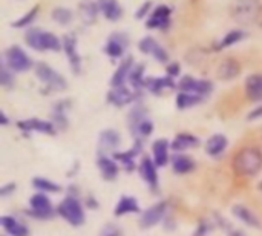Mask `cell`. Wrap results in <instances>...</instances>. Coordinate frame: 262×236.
I'll use <instances>...</instances> for the list:
<instances>
[{
  "label": "cell",
  "instance_id": "8992f818",
  "mask_svg": "<svg viewBox=\"0 0 262 236\" xmlns=\"http://www.w3.org/2000/svg\"><path fill=\"white\" fill-rule=\"evenodd\" d=\"M5 65L14 72H25L32 68V60L20 46H11L5 52Z\"/></svg>",
  "mask_w": 262,
  "mask_h": 236
},
{
  "label": "cell",
  "instance_id": "484cf974",
  "mask_svg": "<svg viewBox=\"0 0 262 236\" xmlns=\"http://www.w3.org/2000/svg\"><path fill=\"white\" fill-rule=\"evenodd\" d=\"M97 166H98V169H100V172H101L104 180L112 181V180L117 178V175H118V164H117L115 160L109 158L107 155H103V157H98Z\"/></svg>",
  "mask_w": 262,
  "mask_h": 236
},
{
  "label": "cell",
  "instance_id": "277c9868",
  "mask_svg": "<svg viewBox=\"0 0 262 236\" xmlns=\"http://www.w3.org/2000/svg\"><path fill=\"white\" fill-rule=\"evenodd\" d=\"M129 124H130V131L132 135L137 140L147 138L152 135L154 132V123L147 118V112L144 108L137 106L132 112H130V118H129Z\"/></svg>",
  "mask_w": 262,
  "mask_h": 236
},
{
  "label": "cell",
  "instance_id": "d6a6232c",
  "mask_svg": "<svg viewBox=\"0 0 262 236\" xmlns=\"http://www.w3.org/2000/svg\"><path fill=\"white\" fill-rule=\"evenodd\" d=\"M203 100H204V97H201V95L190 94V92H180L177 95V106H178V109H189V108L200 104Z\"/></svg>",
  "mask_w": 262,
  "mask_h": 236
},
{
  "label": "cell",
  "instance_id": "d4e9b609",
  "mask_svg": "<svg viewBox=\"0 0 262 236\" xmlns=\"http://www.w3.org/2000/svg\"><path fill=\"white\" fill-rule=\"evenodd\" d=\"M144 88L149 89L152 94H161L164 89H173L175 83L172 77H147L144 81Z\"/></svg>",
  "mask_w": 262,
  "mask_h": 236
},
{
  "label": "cell",
  "instance_id": "ac0fdd59",
  "mask_svg": "<svg viewBox=\"0 0 262 236\" xmlns=\"http://www.w3.org/2000/svg\"><path fill=\"white\" fill-rule=\"evenodd\" d=\"M134 66H135V63H134V58L132 57L123 58L121 65L118 66V69L115 71L114 77L111 78V86L112 88H121V86H124L126 80H129V75H130Z\"/></svg>",
  "mask_w": 262,
  "mask_h": 236
},
{
  "label": "cell",
  "instance_id": "d6986e66",
  "mask_svg": "<svg viewBox=\"0 0 262 236\" xmlns=\"http://www.w3.org/2000/svg\"><path fill=\"white\" fill-rule=\"evenodd\" d=\"M137 95L127 89L126 86H121V88H112V91L107 94V101L114 106H124V104H129L132 101H135Z\"/></svg>",
  "mask_w": 262,
  "mask_h": 236
},
{
  "label": "cell",
  "instance_id": "6da1fadb",
  "mask_svg": "<svg viewBox=\"0 0 262 236\" xmlns=\"http://www.w3.org/2000/svg\"><path fill=\"white\" fill-rule=\"evenodd\" d=\"M233 170L241 177H253L262 169V152L256 147H246L239 151L233 161Z\"/></svg>",
  "mask_w": 262,
  "mask_h": 236
},
{
  "label": "cell",
  "instance_id": "4fadbf2b",
  "mask_svg": "<svg viewBox=\"0 0 262 236\" xmlns=\"http://www.w3.org/2000/svg\"><path fill=\"white\" fill-rule=\"evenodd\" d=\"M141 151H143V141L141 140H135V144L129 151H126V152H115L114 154V160L120 161L123 164V167L127 172H130V170L135 169V158H137V155L141 154Z\"/></svg>",
  "mask_w": 262,
  "mask_h": 236
},
{
  "label": "cell",
  "instance_id": "b9f144b4",
  "mask_svg": "<svg viewBox=\"0 0 262 236\" xmlns=\"http://www.w3.org/2000/svg\"><path fill=\"white\" fill-rule=\"evenodd\" d=\"M262 117V106H258L256 109H253L250 114H249V120L253 121V120H258Z\"/></svg>",
  "mask_w": 262,
  "mask_h": 236
},
{
  "label": "cell",
  "instance_id": "836d02e7",
  "mask_svg": "<svg viewBox=\"0 0 262 236\" xmlns=\"http://www.w3.org/2000/svg\"><path fill=\"white\" fill-rule=\"evenodd\" d=\"M129 81L132 84V88L135 91H140L141 88H144V81H146V77H144V65L143 63H138L134 66L130 75H129Z\"/></svg>",
  "mask_w": 262,
  "mask_h": 236
},
{
  "label": "cell",
  "instance_id": "4dcf8cb0",
  "mask_svg": "<svg viewBox=\"0 0 262 236\" xmlns=\"http://www.w3.org/2000/svg\"><path fill=\"white\" fill-rule=\"evenodd\" d=\"M238 74H239V65H238L236 60L227 58L226 61H223V63L220 65V69H218L220 78H223V80H232V78H235Z\"/></svg>",
  "mask_w": 262,
  "mask_h": 236
},
{
  "label": "cell",
  "instance_id": "5b68a950",
  "mask_svg": "<svg viewBox=\"0 0 262 236\" xmlns=\"http://www.w3.org/2000/svg\"><path fill=\"white\" fill-rule=\"evenodd\" d=\"M35 75L38 80L49 89V91H64L68 88V83L63 75H60L55 69H52L46 63H37L35 66Z\"/></svg>",
  "mask_w": 262,
  "mask_h": 236
},
{
  "label": "cell",
  "instance_id": "83f0119b",
  "mask_svg": "<svg viewBox=\"0 0 262 236\" xmlns=\"http://www.w3.org/2000/svg\"><path fill=\"white\" fill-rule=\"evenodd\" d=\"M2 227L8 236H28V227L14 217H2Z\"/></svg>",
  "mask_w": 262,
  "mask_h": 236
},
{
  "label": "cell",
  "instance_id": "44dd1931",
  "mask_svg": "<svg viewBox=\"0 0 262 236\" xmlns=\"http://www.w3.org/2000/svg\"><path fill=\"white\" fill-rule=\"evenodd\" d=\"M169 141L166 138L157 140L152 146V154H154V161L157 164V167H164L169 161H170V155H169Z\"/></svg>",
  "mask_w": 262,
  "mask_h": 236
},
{
  "label": "cell",
  "instance_id": "f35d334b",
  "mask_svg": "<svg viewBox=\"0 0 262 236\" xmlns=\"http://www.w3.org/2000/svg\"><path fill=\"white\" fill-rule=\"evenodd\" d=\"M0 81H2V86L3 88H11L14 84V77H12V71L3 63L2 66V77H0Z\"/></svg>",
  "mask_w": 262,
  "mask_h": 236
},
{
  "label": "cell",
  "instance_id": "e575fe53",
  "mask_svg": "<svg viewBox=\"0 0 262 236\" xmlns=\"http://www.w3.org/2000/svg\"><path fill=\"white\" fill-rule=\"evenodd\" d=\"M32 186H34V189L40 190V194H41V192L58 194V192L61 190V187H60L58 184H55L54 181L46 180V178H43V177H35V178L32 180Z\"/></svg>",
  "mask_w": 262,
  "mask_h": 236
},
{
  "label": "cell",
  "instance_id": "e0dca14e",
  "mask_svg": "<svg viewBox=\"0 0 262 236\" xmlns=\"http://www.w3.org/2000/svg\"><path fill=\"white\" fill-rule=\"evenodd\" d=\"M170 25V8L169 6H157L149 17L146 26L152 29H166Z\"/></svg>",
  "mask_w": 262,
  "mask_h": 236
},
{
  "label": "cell",
  "instance_id": "7c38bea8",
  "mask_svg": "<svg viewBox=\"0 0 262 236\" xmlns=\"http://www.w3.org/2000/svg\"><path fill=\"white\" fill-rule=\"evenodd\" d=\"M129 46V38L126 34H120V32H115L109 37L106 46H104V52L112 57V58H120L123 57L126 48Z\"/></svg>",
  "mask_w": 262,
  "mask_h": 236
},
{
  "label": "cell",
  "instance_id": "8d00e7d4",
  "mask_svg": "<svg viewBox=\"0 0 262 236\" xmlns=\"http://www.w3.org/2000/svg\"><path fill=\"white\" fill-rule=\"evenodd\" d=\"M52 18L60 25H68L72 20V12L68 8H55L52 12Z\"/></svg>",
  "mask_w": 262,
  "mask_h": 236
},
{
  "label": "cell",
  "instance_id": "7a4b0ae2",
  "mask_svg": "<svg viewBox=\"0 0 262 236\" xmlns=\"http://www.w3.org/2000/svg\"><path fill=\"white\" fill-rule=\"evenodd\" d=\"M25 41L35 51H60L63 46V41H60L57 35L40 28L29 29L25 35Z\"/></svg>",
  "mask_w": 262,
  "mask_h": 236
},
{
  "label": "cell",
  "instance_id": "3957f363",
  "mask_svg": "<svg viewBox=\"0 0 262 236\" xmlns=\"http://www.w3.org/2000/svg\"><path fill=\"white\" fill-rule=\"evenodd\" d=\"M57 213L71 226L78 227L84 223V210L75 197H66L57 207Z\"/></svg>",
  "mask_w": 262,
  "mask_h": 236
},
{
  "label": "cell",
  "instance_id": "74e56055",
  "mask_svg": "<svg viewBox=\"0 0 262 236\" xmlns=\"http://www.w3.org/2000/svg\"><path fill=\"white\" fill-rule=\"evenodd\" d=\"M38 14V5L37 6H34L31 11H28V14H25L21 18H18L17 22H14L12 23V26L14 28H23V26H26V25H29V23H32L34 22V18H35V15Z\"/></svg>",
  "mask_w": 262,
  "mask_h": 236
},
{
  "label": "cell",
  "instance_id": "4316f807",
  "mask_svg": "<svg viewBox=\"0 0 262 236\" xmlns=\"http://www.w3.org/2000/svg\"><path fill=\"white\" fill-rule=\"evenodd\" d=\"M246 94L252 101H262V74H253L246 80Z\"/></svg>",
  "mask_w": 262,
  "mask_h": 236
},
{
  "label": "cell",
  "instance_id": "30bf717a",
  "mask_svg": "<svg viewBox=\"0 0 262 236\" xmlns=\"http://www.w3.org/2000/svg\"><path fill=\"white\" fill-rule=\"evenodd\" d=\"M17 126L23 132H38V134H45V135H55V132H57V127L54 126V123L38 120V118L21 120L17 123Z\"/></svg>",
  "mask_w": 262,
  "mask_h": 236
},
{
  "label": "cell",
  "instance_id": "ffe728a7",
  "mask_svg": "<svg viewBox=\"0 0 262 236\" xmlns=\"http://www.w3.org/2000/svg\"><path fill=\"white\" fill-rule=\"evenodd\" d=\"M232 212H233V215H235L239 221H243L246 226L253 227V229H262L261 220H259L258 215H255L249 207H246V206H243V204H236V206H233Z\"/></svg>",
  "mask_w": 262,
  "mask_h": 236
},
{
  "label": "cell",
  "instance_id": "ba28073f",
  "mask_svg": "<svg viewBox=\"0 0 262 236\" xmlns=\"http://www.w3.org/2000/svg\"><path fill=\"white\" fill-rule=\"evenodd\" d=\"M181 92H190V94H196L201 97H206L212 92L213 84L207 80H201V78H193V77H184L180 84H178Z\"/></svg>",
  "mask_w": 262,
  "mask_h": 236
},
{
  "label": "cell",
  "instance_id": "ab89813d",
  "mask_svg": "<svg viewBox=\"0 0 262 236\" xmlns=\"http://www.w3.org/2000/svg\"><path fill=\"white\" fill-rule=\"evenodd\" d=\"M150 6H152V3L150 2H146V3H143V6L138 9V12L135 14L137 15V18H143L147 12H149V9H150Z\"/></svg>",
  "mask_w": 262,
  "mask_h": 236
},
{
  "label": "cell",
  "instance_id": "ee69618b",
  "mask_svg": "<svg viewBox=\"0 0 262 236\" xmlns=\"http://www.w3.org/2000/svg\"><path fill=\"white\" fill-rule=\"evenodd\" d=\"M2 124H8V118L5 114H2Z\"/></svg>",
  "mask_w": 262,
  "mask_h": 236
},
{
  "label": "cell",
  "instance_id": "9a60e30c",
  "mask_svg": "<svg viewBox=\"0 0 262 236\" xmlns=\"http://www.w3.org/2000/svg\"><path fill=\"white\" fill-rule=\"evenodd\" d=\"M120 134L114 129H107V131H103L100 134V138H98V151H100V157L109 154V152H115V149L120 146Z\"/></svg>",
  "mask_w": 262,
  "mask_h": 236
},
{
  "label": "cell",
  "instance_id": "52a82bcc",
  "mask_svg": "<svg viewBox=\"0 0 262 236\" xmlns=\"http://www.w3.org/2000/svg\"><path fill=\"white\" fill-rule=\"evenodd\" d=\"M29 206H31L32 217H35L38 220H49L54 217V209H52L51 200L45 194L32 195L29 200Z\"/></svg>",
  "mask_w": 262,
  "mask_h": 236
},
{
  "label": "cell",
  "instance_id": "603a6c76",
  "mask_svg": "<svg viewBox=\"0 0 262 236\" xmlns=\"http://www.w3.org/2000/svg\"><path fill=\"white\" fill-rule=\"evenodd\" d=\"M198 144H200V140H198L196 137H193V135H190V134H178V135L173 138L170 147H172L173 152L180 154V152H186V151H189V149H193V147H196Z\"/></svg>",
  "mask_w": 262,
  "mask_h": 236
},
{
  "label": "cell",
  "instance_id": "f6af8a7d",
  "mask_svg": "<svg viewBox=\"0 0 262 236\" xmlns=\"http://www.w3.org/2000/svg\"><path fill=\"white\" fill-rule=\"evenodd\" d=\"M104 236H120V235H118V232H115V230H111L109 233H106Z\"/></svg>",
  "mask_w": 262,
  "mask_h": 236
},
{
  "label": "cell",
  "instance_id": "7bdbcfd3",
  "mask_svg": "<svg viewBox=\"0 0 262 236\" xmlns=\"http://www.w3.org/2000/svg\"><path fill=\"white\" fill-rule=\"evenodd\" d=\"M14 189H15V184H14V183H9V184H6V186H3V187H2L0 195H2V197H6L8 194L14 192Z\"/></svg>",
  "mask_w": 262,
  "mask_h": 236
},
{
  "label": "cell",
  "instance_id": "f1b7e54d",
  "mask_svg": "<svg viewBox=\"0 0 262 236\" xmlns=\"http://www.w3.org/2000/svg\"><path fill=\"white\" fill-rule=\"evenodd\" d=\"M98 8L107 20H118L123 15V8L117 0H98Z\"/></svg>",
  "mask_w": 262,
  "mask_h": 236
},
{
  "label": "cell",
  "instance_id": "d590c367",
  "mask_svg": "<svg viewBox=\"0 0 262 236\" xmlns=\"http://www.w3.org/2000/svg\"><path fill=\"white\" fill-rule=\"evenodd\" d=\"M246 37V34L243 32V31H239V29H235V31H230L227 35H224V38H223V41L220 43V48L223 49V48H227V46H232V45H235V43H238L239 40H243Z\"/></svg>",
  "mask_w": 262,
  "mask_h": 236
},
{
  "label": "cell",
  "instance_id": "f546056e",
  "mask_svg": "<svg viewBox=\"0 0 262 236\" xmlns=\"http://www.w3.org/2000/svg\"><path fill=\"white\" fill-rule=\"evenodd\" d=\"M138 212H140L138 201L132 197H121L120 201L117 203V207H115L117 217H123V215H129V213H138Z\"/></svg>",
  "mask_w": 262,
  "mask_h": 236
},
{
  "label": "cell",
  "instance_id": "7402d4cb",
  "mask_svg": "<svg viewBox=\"0 0 262 236\" xmlns=\"http://www.w3.org/2000/svg\"><path fill=\"white\" fill-rule=\"evenodd\" d=\"M170 161H172V169H173V172H175V174H180V175L190 174V172L196 167L195 161H193L190 157L184 155V154H175V155H172Z\"/></svg>",
  "mask_w": 262,
  "mask_h": 236
},
{
  "label": "cell",
  "instance_id": "9c48e42d",
  "mask_svg": "<svg viewBox=\"0 0 262 236\" xmlns=\"http://www.w3.org/2000/svg\"><path fill=\"white\" fill-rule=\"evenodd\" d=\"M138 48L143 54L146 55H152L157 61L160 63H166L169 60V54L167 51L154 38V37H144L140 43H138Z\"/></svg>",
  "mask_w": 262,
  "mask_h": 236
},
{
  "label": "cell",
  "instance_id": "1f68e13d",
  "mask_svg": "<svg viewBox=\"0 0 262 236\" xmlns=\"http://www.w3.org/2000/svg\"><path fill=\"white\" fill-rule=\"evenodd\" d=\"M98 3H94L92 0H83L80 3V15L86 23H94L98 14Z\"/></svg>",
  "mask_w": 262,
  "mask_h": 236
},
{
  "label": "cell",
  "instance_id": "bcb514c9",
  "mask_svg": "<svg viewBox=\"0 0 262 236\" xmlns=\"http://www.w3.org/2000/svg\"><path fill=\"white\" fill-rule=\"evenodd\" d=\"M232 236H246V235H244L243 232H239V230H236V232H233V233H232Z\"/></svg>",
  "mask_w": 262,
  "mask_h": 236
},
{
  "label": "cell",
  "instance_id": "8fae6325",
  "mask_svg": "<svg viewBox=\"0 0 262 236\" xmlns=\"http://www.w3.org/2000/svg\"><path fill=\"white\" fill-rule=\"evenodd\" d=\"M166 209H167V204H166L164 201L150 206V207L141 215V220H140L141 227H143V229H150V227L157 226V224L164 218Z\"/></svg>",
  "mask_w": 262,
  "mask_h": 236
},
{
  "label": "cell",
  "instance_id": "2e32d148",
  "mask_svg": "<svg viewBox=\"0 0 262 236\" xmlns=\"http://www.w3.org/2000/svg\"><path fill=\"white\" fill-rule=\"evenodd\" d=\"M63 49L68 55V60L71 63V68L75 74H80L81 71V57L77 49V38L72 35H66L63 38Z\"/></svg>",
  "mask_w": 262,
  "mask_h": 236
},
{
  "label": "cell",
  "instance_id": "60d3db41",
  "mask_svg": "<svg viewBox=\"0 0 262 236\" xmlns=\"http://www.w3.org/2000/svg\"><path fill=\"white\" fill-rule=\"evenodd\" d=\"M180 74V65L178 63H172L167 66V77H177Z\"/></svg>",
  "mask_w": 262,
  "mask_h": 236
},
{
  "label": "cell",
  "instance_id": "cb8c5ba5",
  "mask_svg": "<svg viewBox=\"0 0 262 236\" xmlns=\"http://www.w3.org/2000/svg\"><path fill=\"white\" fill-rule=\"evenodd\" d=\"M227 144H229V140H227L226 135L215 134V135H212L207 140V143H206V152L210 157H220L227 149Z\"/></svg>",
  "mask_w": 262,
  "mask_h": 236
},
{
  "label": "cell",
  "instance_id": "5bb4252c",
  "mask_svg": "<svg viewBox=\"0 0 262 236\" xmlns=\"http://www.w3.org/2000/svg\"><path fill=\"white\" fill-rule=\"evenodd\" d=\"M138 169H140V175L144 180V183L152 190H157V187H158V174H157V164H155V161L152 158H149V157H143Z\"/></svg>",
  "mask_w": 262,
  "mask_h": 236
}]
</instances>
